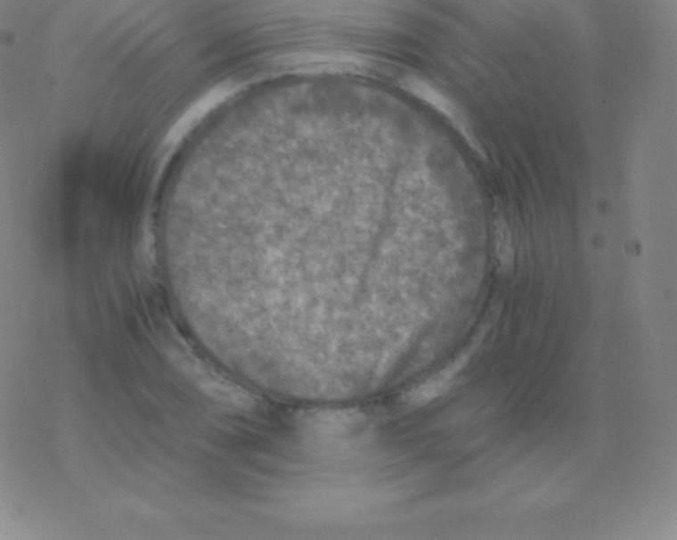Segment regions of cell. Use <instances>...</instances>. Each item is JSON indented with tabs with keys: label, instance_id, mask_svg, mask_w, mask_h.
<instances>
[{
	"label": "cell",
	"instance_id": "3",
	"mask_svg": "<svg viewBox=\"0 0 677 540\" xmlns=\"http://www.w3.org/2000/svg\"><path fill=\"white\" fill-rule=\"evenodd\" d=\"M494 235L497 262L502 273H510L515 264L514 243L510 227L502 214L494 221Z\"/></svg>",
	"mask_w": 677,
	"mask_h": 540
},
{
	"label": "cell",
	"instance_id": "1",
	"mask_svg": "<svg viewBox=\"0 0 677 540\" xmlns=\"http://www.w3.org/2000/svg\"><path fill=\"white\" fill-rule=\"evenodd\" d=\"M401 86L407 92L414 94L418 99L422 100L426 103L431 105L438 110V112L444 114L449 119L453 120L454 124L459 126L460 131L467 137L469 144L472 145L474 150L484 156V151L481 150L477 142L474 140L472 135L469 134L467 125L461 120V114L451 99L445 96L441 90H438L431 84L417 77H406L401 81Z\"/></svg>",
	"mask_w": 677,
	"mask_h": 540
},
{
	"label": "cell",
	"instance_id": "2",
	"mask_svg": "<svg viewBox=\"0 0 677 540\" xmlns=\"http://www.w3.org/2000/svg\"><path fill=\"white\" fill-rule=\"evenodd\" d=\"M483 337V333H480L478 338L470 344V347L467 351L460 355L453 363L449 364V366L444 369L443 372L437 373L435 378H432L430 380H428L426 384H423L421 388L418 389L417 394L423 397H435L442 394L444 390L447 389L449 384H451L453 379L457 377V374L467 366L469 360L472 357L476 349H477Z\"/></svg>",
	"mask_w": 677,
	"mask_h": 540
}]
</instances>
